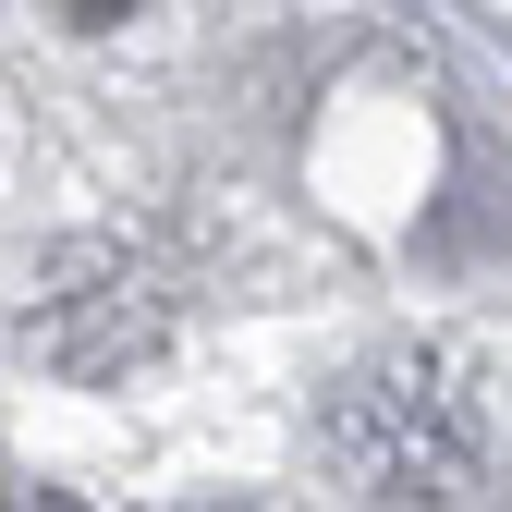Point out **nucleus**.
Returning a JSON list of instances; mask_svg holds the SVG:
<instances>
[{
    "label": "nucleus",
    "mask_w": 512,
    "mask_h": 512,
    "mask_svg": "<svg viewBox=\"0 0 512 512\" xmlns=\"http://www.w3.org/2000/svg\"><path fill=\"white\" fill-rule=\"evenodd\" d=\"M317 464L354 500H476L488 476V427L476 403L439 378L427 354H378L317 403Z\"/></svg>",
    "instance_id": "obj_1"
},
{
    "label": "nucleus",
    "mask_w": 512,
    "mask_h": 512,
    "mask_svg": "<svg viewBox=\"0 0 512 512\" xmlns=\"http://www.w3.org/2000/svg\"><path fill=\"white\" fill-rule=\"evenodd\" d=\"M61 13H74V25H122V13H135V0H61Z\"/></svg>",
    "instance_id": "obj_2"
}]
</instances>
